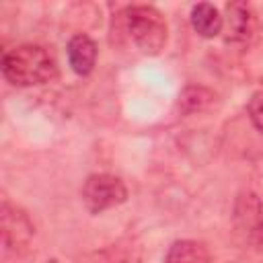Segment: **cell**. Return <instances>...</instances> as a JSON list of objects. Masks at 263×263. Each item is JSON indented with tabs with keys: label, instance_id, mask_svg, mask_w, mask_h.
Returning <instances> with one entry per match:
<instances>
[{
	"label": "cell",
	"instance_id": "6da1fadb",
	"mask_svg": "<svg viewBox=\"0 0 263 263\" xmlns=\"http://www.w3.org/2000/svg\"><path fill=\"white\" fill-rule=\"evenodd\" d=\"M2 74L14 86L45 84L58 76V62L43 45H18L4 53Z\"/></svg>",
	"mask_w": 263,
	"mask_h": 263
},
{
	"label": "cell",
	"instance_id": "7a4b0ae2",
	"mask_svg": "<svg viewBox=\"0 0 263 263\" xmlns=\"http://www.w3.org/2000/svg\"><path fill=\"white\" fill-rule=\"evenodd\" d=\"M121 27L134 45L144 53H160L166 43V21L162 12L148 4L127 6L121 14Z\"/></svg>",
	"mask_w": 263,
	"mask_h": 263
},
{
	"label": "cell",
	"instance_id": "3957f363",
	"mask_svg": "<svg viewBox=\"0 0 263 263\" xmlns=\"http://www.w3.org/2000/svg\"><path fill=\"white\" fill-rule=\"evenodd\" d=\"M127 199L123 181L109 173L90 175L82 185V201L90 214H101Z\"/></svg>",
	"mask_w": 263,
	"mask_h": 263
},
{
	"label": "cell",
	"instance_id": "277c9868",
	"mask_svg": "<svg viewBox=\"0 0 263 263\" xmlns=\"http://www.w3.org/2000/svg\"><path fill=\"white\" fill-rule=\"evenodd\" d=\"M35 234V228L29 220V216L18 210L12 208L8 203L2 205V240H4V249H25L31 240V236Z\"/></svg>",
	"mask_w": 263,
	"mask_h": 263
},
{
	"label": "cell",
	"instance_id": "5b68a950",
	"mask_svg": "<svg viewBox=\"0 0 263 263\" xmlns=\"http://www.w3.org/2000/svg\"><path fill=\"white\" fill-rule=\"evenodd\" d=\"M257 29V16L249 2L226 4V39L232 43H245Z\"/></svg>",
	"mask_w": 263,
	"mask_h": 263
},
{
	"label": "cell",
	"instance_id": "8992f818",
	"mask_svg": "<svg viewBox=\"0 0 263 263\" xmlns=\"http://www.w3.org/2000/svg\"><path fill=\"white\" fill-rule=\"evenodd\" d=\"M68 62L72 70L80 76H86L92 72L97 64V45L88 35H74L68 41Z\"/></svg>",
	"mask_w": 263,
	"mask_h": 263
},
{
	"label": "cell",
	"instance_id": "52a82bcc",
	"mask_svg": "<svg viewBox=\"0 0 263 263\" xmlns=\"http://www.w3.org/2000/svg\"><path fill=\"white\" fill-rule=\"evenodd\" d=\"M78 263H140V249L132 240H119L105 249L82 255Z\"/></svg>",
	"mask_w": 263,
	"mask_h": 263
},
{
	"label": "cell",
	"instance_id": "ba28073f",
	"mask_svg": "<svg viewBox=\"0 0 263 263\" xmlns=\"http://www.w3.org/2000/svg\"><path fill=\"white\" fill-rule=\"evenodd\" d=\"M191 25L201 37H216L224 27V18L214 4L199 2L191 8Z\"/></svg>",
	"mask_w": 263,
	"mask_h": 263
},
{
	"label": "cell",
	"instance_id": "9c48e42d",
	"mask_svg": "<svg viewBox=\"0 0 263 263\" xmlns=\"http://www.w3.org/2000/svg\"><path fill=\"white\" fill-rule=\"evenodd\" d=\"M166 263H210V251L197 240H177L166 253Z\"/></svg>",
	"mask_w": 263,
	"mask_h": 263
},
{
	"label": "cell",
	"instance_id": "30bf717a",
	"mask_svg": "<svg viewBox=\"0 0 263 263\" xmlns=\"http://www.w3.org/2000/svg\"><path fill=\"white\" fill-rule=\"evenodd\" d=\"M214 101H216V95L210 88H205V86H187L179 95L177 107L183 115H189V113H199V111L210 109L214 105Z\"/></svg>",
	"mask_w": 263,
	"mask_h": 263
},
{
	"label": "cell",
	"instance_id": "8fae6325",
	"mask_svg": "<svg viewBox=\"0 0 263 263\" xmlns=\"http://www.w3.org/2000/svg\"><path fill=\"white\" fill-rule=\"evenodd\" d=\"M249 117L253 125L263 132V90H257L249 101Z\"/></svg>",
	"mask_w": 263,
	"mask_h": 263
}]
</instances>
